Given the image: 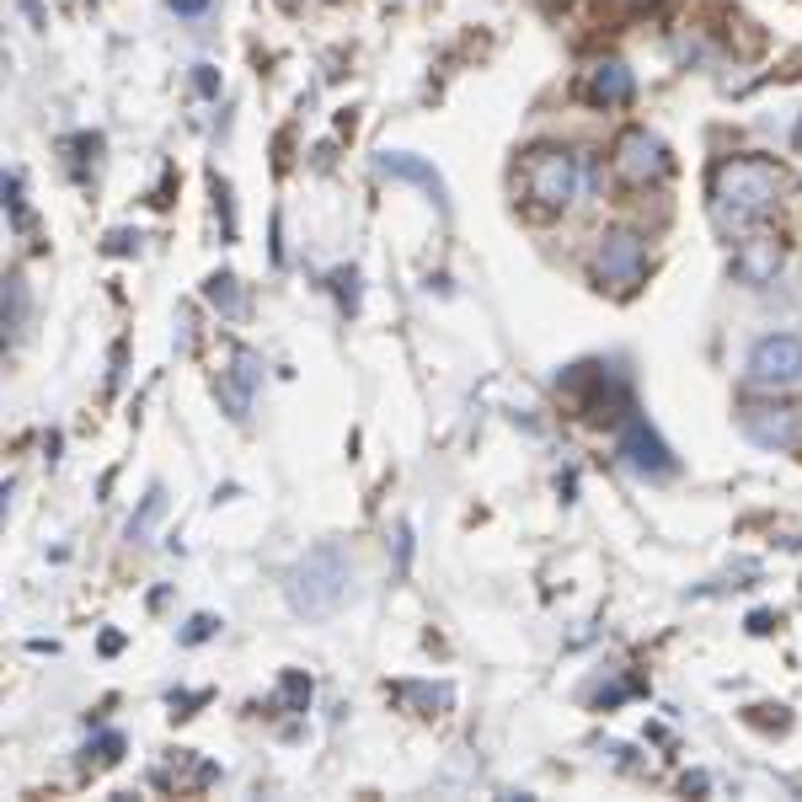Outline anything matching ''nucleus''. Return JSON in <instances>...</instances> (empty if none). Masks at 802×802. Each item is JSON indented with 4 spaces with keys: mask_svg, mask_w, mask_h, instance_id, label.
Segmentation results:
<instances>
[{
    "mask_svg": "<svg viewBox=\"0 0 802 802\" xmlns=\"http://www.w3.org/2000/svg\"><path fill=\"white\" fill-rule=\"evenodd\" d=\"M776 193H781V171L760 156L722 160L712 171V214L722 231H749L776 209Z\"/></svg>",
    "mask_w": 802,
    "mask_h": 802,
    "instance_id": "1",
    "label": "nucleus"
},
{
    "mask_svg": "<svg viewBox=\"0 0 802 802\" xmlns=\"http://www.w3.org/2000/svg\"><path fill=\"white\" fill-rule=\"evenodd\" d=\"M621 455H626V466L642 471V477H669V471H675V455L664 449V439H658L642 417H626V423H621Z\"/></svg>",
    "mask_w": 802,
    "mask_h": 802,
    "instance_id": "8",
    "label": "nucleus"
},
{
    "mask_svg": "<svg viewBox=\"0 0 802 802\" xmlns=\"http://www.w3.org/2000/svg\"><path fill=\"white\" fill-rule=\"evenodd\" d=\"M594 279L610 283L615 294H632L647 279V241L637 231H610L594 252Z\"/></svg>",
    "mask_w": 802,
    "mask_h": 802,
    "instance_id": "4",
    "label": "nucleus"
},
{
    "mask_svg": "<svg viewBox=\"0 0 802 802\" xmlns=\"http://www.w3.org/2000/svg\"><path fill=\"white\" fill-rule=\"evenodd\" d=\"M348 578H354L348 552L343 546H316L311 557L289 572V604H294V615H305V621L332 615L343 604V594H348Z\"/></svg>",
    "mask_w": 802,
    "mask_h": 802,
    "instance_id": "2",
    "label": "nucleus"
},
{
    "mask_svg": "<svg viewBox=\"0 0 802 802\" xmlns=\"http://www.w3.org/2000/svg\"><path fill=\"white\" fill-rule=\"evenodd\" d=\"M397 701H423V706H449V690H428V684H401Z\"/></svg>",
    "mask_w": 802,
    "mask_h": 802,
    "instance_id": "15",
    "label": "nucleus"
},
{
    "mask_svg": "<svg viewBox=\"0 0 802 802\" xmlns=\"http://www.w3.org/2000/svg\"><path fill=\"white\" fill-rule=\"evenodd\" d=\"M733 268H738V279H744V283H770L776 274H781V246H776V241H765V236L744 241V246H738V257H733Z\"/></svg>",
    "mask_w": 802,
    "mask_h": 802,
    "instance_id": "10",
    "label": "nucleus"
},
{
    "mask_svg": "<svg viewBox=\"0 0 802 802\" xmlns=\"http://www.w3.org/2000/svg\"><path fill=\"white\" fill-rule=\"evenodd\" d=\"M209 300H214V305H220V311H225V316H236V279H231V274H220V279H209Z\"/></svg>",
    "mask_w": 802,
    "mask_h": 802,
    "instance_id": "14",
    "label": "nucleus"
},
{
    "mask_svg": "<svg viewBox=\"0 0 802 802\" xmlns=\"http://www.w3.org/2000/svg\"><path fill=\"white\" fill-rule=\"evenodd\" d=\"M615 177H621L626 188H653V182H664V177H669V145H664L658 134H647V129H626V134L615 140Z\"/></svg>",
    "mask_w": 802,
    "mask_h": 802,
    "instance_id": "5",
    "label": "nucleus"
},
{
    "mask_svg": "<svg viewBox=\"0 0 802 802\" xmlns=\"http://www.w3.org/2000/svg\"><path fill=\"white\" fill-rule=\"evenodd\" d=\"M160 514H166V492H151V498H145V509H140V520L129 524V541H145V535H151V524L160 520Z\"/></svg>",
    "mask_w": 802,
    "mask_h": 802,
    "instance_id": "13",
    "label": "nucleus"
},
{
    "mask_svg": "<svg viewBox=\"0 0 802 802\" xmlns=\"http://www.w3.org/2000/svg\"><path fill=\"white\" fill-rule=\"evenodd\" d=\"M589 97L604 102V108H621V102H632V70L621 65V59H600L594 70H589Z\"/></svg>",
    "mask_w": 802,
    "mask_h": 802,
    "instance_id": "11",
    "label": "nucleus"
},
{
    "mask_svg": "<svg viewBox=\"0 0 802 802\" xmlns=\"http://www.w3.org/2000/svg\"><path fill=\"white\" fill-rule=\"evenodd\" d=\"M257 386H263V359H257L252 348H236V359H231L225 380H220V401H225V412H231V417H246Z\"/></svg>",
    "mask_w": 802,
    "mask_h": 802,
    "instance_id": "9",
    "label": "nucleus"
},
{
    "mask_svg": "<svg viewBox=\"0 0 802 802\" xmlns=\"http://www.w3.org/2000/svg\"><path fill=\"white\" fill-rule=\"evenodd\" d=\"M802 375V337H765L749 354V380L760 386H787Z\"/></svg>",
    "mask_w": 802,
    "mask_h": 802,
    "instance_id": "7",
    "label": "nucleus"
},
{
    "mask_svg": "<svg viewBox=\"0 0 802 802\" xmlns=\"http://www.w3.org/2000/svg\"><path fill=\"white\" fill-rule=\"evenodd\" d=\"M209 632H214V621H209V615H199V621L188 626V642H203V637H209Z\"/></svg>",
    "mask_w": 802,
    "mask_h": 802,
    "instance_id": "16",
    "label": "nucleus"
},
{
    "mask_svg": "<svg viewBox=\"0 0 802 802\" xmlns=\"http://www.w3.org/2000/svg\"><path fill=\"white\" fill-rule=\"evenodd\" d=\"M744 434L765 449H802V406H781V401H749L744 406Z\"/></svg>",
    "mask_w": 802,
    "mask_h": 802,
    "instance_id": "6",
    "label": "nucleus"
},
{
    "mask_svg": "<svg viewBox=\"0 0 802 802\" xmlns=\"http://www.w3.org/2000/svg\"><path fill=\"white\" fill-rule=\"evenodd\" d=\"M798 151H802V123H798Z\"/></svg>",
    "mask_w": 802,
    "mask_h": 802,
    "instance_id": "18",
    "label": "nucleus"
},
{
    "mask_svg": "<svg viewBox=\"0 0 802 802\" xmlns=\"http://www.w3.org/2000/svg\"><path fill=\"white\" fill-rule=\"evenodd\" d=\"M380 171H391V177H406V182H417L428 199L444 209V182H439V171L428 166V160H417V156H406V151H391V156H380Z\"/></svg>",
    "mask_w": 802,
    "mask_h": 802,
    "instance_id": "12",
    "label": "nucleus"
},
{
    "mask_svg": "<svg viewBox=\"0 0 802 802\" xmlns=\"http://www.w3.org/2000/svg\"><path fill=\"white\" fill-rule=\"evenodd\" d=\"M171 5H177V11H188V16H199V11L209 5V0H171Z\"/></svg>",
    "mask_w": 802,
    "mask_h": 802,
    "instance_id": "17",
    "label": "nucleus"
},
{
    "mask_svg": "<svg viewBox=\"0 0 802 802\" xmlns=\"http://www.w3.org/2000/svg\"><path fill=\"white\" fill-rule=\"evenodd\" d=\"M594 188V160L589 156H567V151H535L524 160V193L541 214H557L578 193Z\"/></svg>",
    "mask_w": 802,
    "mask_h": 802,
    "instance_id": "3",
    "label": "nucleus"
}]
</instances>
